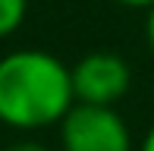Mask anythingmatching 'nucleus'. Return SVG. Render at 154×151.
<instances>
[{
    "label": "nucleus",
    "instance_id": "nucleus-1",
    "mask_svg": "<svg viewBox=\"0 0 154 151\" xmlns=\"http://www.w3.org/2000/svg\"><path fill=\"white\" fill-rule=\"evenodd\" d=\"M75 104L72 76L60 57L25 47L0 57V123L16 132L60 126Z\"/></svg>",
    "mask_w": 154,
    "mask_h": 151
},
{
    "label": "nucleus",
    "instance_id": "nucleus-2",
    "mask_svg": "<svg viewBox=\"0 0 154 151\" xmlns=\"http://www.w3.org/2000/svg\"><path fill=\"white\" fill-rule=\"evenodd\" d=\"M63 151H132L129 126L116 107H97L75 101L60 120Z\"/></svg>",
    "mask_w": 154,
    "mask_h": 151
},
{
    "label": "nucleus",
    "instance_id": "nucleus-3",
    "mask_svg": "<svg viewBox=\"0 0 154 151\" xmlns=\"http://www.w3.org/2000/svg\"><path fill=\"white\" fill-rule=\"evenodd\" d=\"M72 94L79 104L116 107L132 88V66L116 51H91L69 66Z\"/></svg>",
    "mask_w": 154,
    "mask_h": 151
},
{
    "label": "nucleus",
    "instance_id": "nucleus-4",
    "mask_svg": "<svg viewBox=\"0 0 154 151\" xmlns=\"http://www.w3.org/2000/svg\"><path fill=\"white\" fill-rule=\"evenodd\" d=\"M25 13H29V0H0V41L19 32Z\"/></svg>",
    "mask_w": 154,
    "mask_h": 151
},
{
    "label": "nucleus",
    "instance_id": "nucleus-5",
    "mask_svg": "<svg viewBox=\"0 0 154 151\" xmlns=\"http://www.w3.org/2000/svg\"><path fill=\"white\" fill-rule=\"evenodd\" d=\"M3 151H51L44 145V142H38V139H19V142H13V145H6Z\"/></svg>",
    "mask_w": 154,
    "mask_h": 151
},
{
    "label": "nucleus",
    "instance_id": "nucleus-6",
    "mask_svg": "<svg viewBox=\"0 0 154 151\" xmlns=\"http://www.w3.org/2000/svg\"><path fill=\"white\" fill-rule=\"evenodd\" d=\"M145 38H148V47L154 54V6L148 10V19H145Z\"/></svg>",
    "mask_w": 154,
    "mask_h": 151
},
{
    "label": "nucleus",
    "instance_id": "nucleus-7",
    "mask_svg": "<svg viewBox=\"0 0 154 151\" xmlns=\"http://www.w3.org/2000/svg\"><path fill=\"white\" fill-rule=\"evenodd\" d=\"M120 6H129V10H151L154 0H116Z\"/></svg>",
    "mask_w": 154,
    "mask_h": 151
},
{
    "label": "nucleus",
    "instance_id": "nucleus-8",
    "mask_svg": "<svg viewBox=\"0 0 154 151\" xmlns=\"http://www.w3.org/2000/svg\"><path fill=\"white\" fill-rule=\"evenodd\" d=\"M138 151H154V126L148 129V135H145V142H142V148Z\"/></svg>",
    "mask_w": 154,
    "mask_h": 151
}]
</instances>
